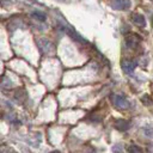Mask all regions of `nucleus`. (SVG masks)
Returning <instances> with one entry per match:
<instances>
[{
  "mask_svg": "<svg viewBox=\"0 0 153 153\" xmlns=\"http://www.w3.org/2000/svg\"><path fill=\"white\" fill-rule=\"evenodd\" d=\"M141 100H142V103L146 104V105H149V104H151V100H149V98H148V94H145V96L141 98Z\"/></svg>",
  "mask_w": 153,
  "mask_h": 153,
  "instance_id": "12",
  "label": "nucleus"
},
{
  "mask_svg": "<svg viewBox=\"0 0 153 153\" xmlns=\"http://www.w3.org/2000/svg\"><path fill=\"white\" fill-rule=\"evenodd\" d=\"M139 44H140V39L139 38H136V37H127L126 38V45L129 48V49H135V48H137L139 47Z\"/></svg>",
  "mask_w": 153,
  "mask_h": 153,
  "instance_id": "8",
  "label": "nucleus"
},
{
  "mask_svg": "<svg viewBox=\"0 0 153 153\" xmlns=\"http://www.w3.org/2000/svg\"><path fill=\"white\" fill-rule=\"evenodd\" d=\"M37 45L43 54H53L55 50V45L50 41H48L47 38H38Z\"/></svg>",
  "mask_w": 153,
  "mask_h": 153,
  "instance_id": "3",
  "label": "nucleus"
},
{
  "mask_svg": "<svg viewBox=\"0 0 153 153\" xmlns=\"http://www.w3.org/2000/svg\"><path fill=\"white\" fill-rule=\"evenodd\" d=\"M130 19L135 25H137L140 27H145L146 26V18L140 13H131Z\"/></svg>",
  "mask_w": 153,
  "mask_h": 153,
  "instance_id": "6",
  "label": "nucleus"
},
{
  "mask_svg": "<svg viewBox=\"0 0 153 153\" xmlns=\"http://www.w3.org/2000/svg\"><path fill=\"white\" fill-rule=\"evenodd\" d=\"M143 133H145L146 136L153 137V128H152V127H146V128L143 129Z\"/></svg>",
  "mask_w": 153,
  "mask_h": 153,
  "instance_id": "11",
  "label": "nucleus"
},
{
  "mask_svg": "<svg viewBox=\"0 0 153 153\" xmlns=\"http://www.w3.org/2000/svg\"><path fill=\"white\" fill-rule=\"evenodd\" d=\"M110 6L117 11H124L130 7V0H111Z\"/></svg>",
  "mask_w": 153,
  "mask_h": 153,
  "instance_id": "4",
  "label": "nucleus"
},
{
  "mask_svg": "<svg viewBox=\"0 0 153 153\" xmlns=\"http://www.w3.org/2000/svg\"><path fill=\"white\" fill-rule=\"evenodd\" d=\"M60 27H61L71 38H73L74 41L79 42V43H82V44H87V41H86L80 33H78V32L74 30V27H72L71 25H68V24H66V23H60Z\"/></svg>",
  "mask_w": 153,
  "mask_h": 153,
  "instance_id": "1",
  "label": "nucleus"
},
{
  "mask_svg": "<svg viewBox=\"0 0 153 153\" xmlns=\"http://www.w3.org/2000/svg\"><path fill=\"white\" fill-rule=\"evenodd\" d=\"M31 17H32L33 19L38 20V22H44V20L47 19L45 14H44L43 12H41V11H33V12L31 13Z\"/></svg>",
  "mask_w": 153,
  "mask_h": 153,
  "instance_id": "9",
  "label": "nucleus"
},
{
  "mask_svg": "<svg viewBox=\"0 0 153 153\" xmlns=\"http://www.w3.org/2000/svg\"><path fill=\"white\" fill-rule=\"evenodd\" d=\"M111 100H112V104L115 105V108H117L120 110H127L130 106V103L121 94H112Z\"/></svg>",
  "mask_w": 153,
  "mask_h": 153,
  "instance_id": "2",
  "label": "nucleus"
},
{
  "mask_svg": "<svg viewBox=\"0 0 153 153\" xmlns=\"http://www.w3.org/2000/svg\"><path fill=\"white\" fill-rule=\"evenodd\" d=\"M128 152H142V148L136 145H130L128 147Z\"/></svg>",
  "mask_w": 153,
  "mask_h": 153,
  "instance_id": "10",
  "label": "nucleus"
},
{
  "mask_svg": "<svg viewBox=\"0 0 153 153\" xmlns=\"http://www.w3.org/2000/svg\"><path fill=\"white\" fill-rule=\"evenodd\" d=\"M114 127L120 131H126L130 128V122L127 120H123V118H118V120H115Z\"/></svg>",
  "mask_w": 153,
  "mask_h": 153,
  "instance_id": "5",
  "label": "nucleus"
},
{
  "mask_svg": "<svg viewBox=\"0 0 153 153\" xmlns=\"http://www.w3.org/2000/svg\"><path fill=\"white\" fill-rule=\"evenodd\" d=\"M136 65H137V62L134 61V60H124V61L122 62V68H123V71H124L126 73L129 74V73H131V72L135 69Z\"/></svg>",
  "mask_w": 153,
  "mask_h": 153,
  "instance_id": "7",
  "label": "nucleus"
},
{
  "mask_svg": "<svg viewBox=\"0 0 153 153\" xmlns=\"http://www.w3.org/2000/svg\"><path fill=\"white\" fill-rule=\"evenodd\" d=\"M56 1H61V2H67V1H69V0H56Z\"/></svg>",
  "mask_w": 153,
  "mask_h": 153,
  "instance_id": "13",
  "label": "nucleus"
}]
</instances>
